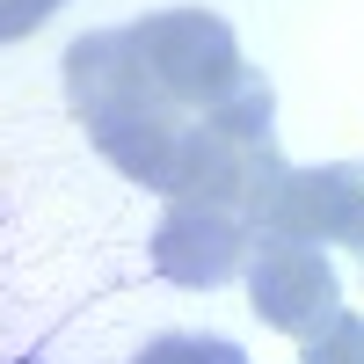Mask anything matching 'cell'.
<instances>
[{"label": "cell", "mask_w": 364, "mask_h": 364, "mask_svg": "<svg viewBox=\"0 0 364 364\" xmlns=\"http://www.w3.org/2000/svg\"><path fill=\"white\" fill-rule=\"evenodd\" d=\"M124 44H132V66L146 80V95H161L182 117H211L226 95H240L255 80L240 66L233 29L219 15H204V8H161V15L132 22Z\"/></svg>", "instance_id": "cell-1"}, {"label": "cell", "mask_w": 364, "mask_h": 364, "mask_svg": "<svg viewBox=\"0 0 364 364\" xmlns=\"http://www.w3.org/2000/svg\"><path fill=\"white\" fill-rule=\"evenodd\" d=\"M240 219L255 233H291V240H343L364 255V161L336 168H284L277 146L255 168V190L240 204Z\"/></svg>", "instance_id": "cell-2"}, {"label": "cell", "mask_w": 364, "mask_h": 364, "mask_svg": "<svg viewBox=\"0 0 364 364\" xmlns=\"http://www.w3.org/2000/svg\"><path fill=\"white\" fill-rule=\"evenodd\" d=\"M248 299L277 336L314 343L343 321V284L321 240H291V233H255L248 248Z\"/></svg>", "instance_id": "cell-3"}, {"label": "cell", "mask_w": 364, "mask_h": 364, "mask_svg": "<svg viewBox=\"0 0 364 364\" xmlns=\"http://www.w3.org/2000/svg\"><path fill=\"white\" fill-rule=\"evenodd\" d=\"M248 248H255V233H248L240 211L175 204L161 240H154V269L175 277V284H190V291H211V284H226L233 269H248Z\"/></svg>", "instance_id": "cell-4"}, {"label": "cell", "mask_w": 364, "mask_h": 364, "mask_svg": "<svg viewBox=\"0 0 364 364\" xmlns=\"http://www.w3.org/2000/svg\"><path fill=\"white\" fill-rule=\"evenodd\" d=\"M132 364H248V350L226 343V336H161V343H146Z\"/></svg>", "instance_id": "cell-5"}, {"label": "cell", "mask_w": 364, "mask_h": 364, "mask_svg": "<svg viewBox=\"0 0 364 364\" xmlns=\"http://www.w3.org/2000/svg\"><path fill=\"white\" fill-rule=\"evenodd\" d=\"M306 364H364V314H343L328 336H314Z\"/></svg>", "instance_id": "cell-6"}, {"label": "cell", "mask_w": 364, "mask_h": 364, "mask_svg": "<svg viewBox=\"0 0 364 364\" xmlns=\"http://www.w3.org/2000/svg\"><path fill=\"white\" fill-rule=\"evenodd\" d=\"M58 8V0H8V15H0V29H8V37H22V29H37L44 15Z\"/></svg>", "instance_id": "cell-7"}]
</instances>
